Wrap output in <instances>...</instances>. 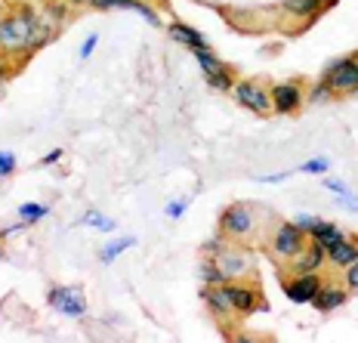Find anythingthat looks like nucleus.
<instances>
[{"instance_id": "16", "label": "nucleus", "mask_w": 358, "mask_h": 343, "mask_svg": "<svg viewBox=\"0 0 358 343\" xmlns=\"http://www.w3.org/2000/svg\"><path fill=\"white\" fill-rule=\"evenodd\" d=\"M306 235H309L312 241L324 244V251L331 248L334 241H340V238H343V232H340V226H337V223H327V220H315V226H312Z\"/></svg>"}, {"instance_id": "13", "label": "nucleus", "mask_w": 358, "mask_h": 343, "mask_svg": "<svg viewBox=\"0 0 358 343\" xmlns=\"http://www.w3.org/2000/svg\"><path fill=\"white\" fill-rule=\"evenodd\" d=\"M327 260H331L337 270H346L349 263H355L358 260V241H349V238L343 235L340 241H334L331 248H327Z\"/></svg>"}, {"instance_id": "38", "label": "nucleus", "mask_w": 358, "mask_h": 343, "mask_svg": "<svg viewBox=\"0 0 358 343\" xmlns=\"http://www.w3.org/2000/svg\"><path fill=\"white\" fill-rule=\"evenodd\" d=\"M69 6H84V4H93V0H65Z\"/></svg>"}, {"instance_id": "30", "label": "nucleus", "mask_w": 358, "mask_h": 343, "mask_svg": "<svg viewBox=\"0 0 358 343\" xmlns=\"http://www.w3.org/2000/svg\"><path fill=\"white\" fill-rule=\"evenodd\" d=\"M343 272H346V275H343V279H346V288L349 290H358V260H355V263H349Z\"/></svg>"}, {"instance_id": "31", "label": "nucleus", "mask_w": 358, "mask_h": 343, "mask_svg": "<svg viewBox=\"0 0 358 343\" xmlns=\"http://www.w3.org/2000/svg\"><path fill=\"white\" fill-rule=\"evenodd\" d=\"M99 47V34H90L84 43H80V59H90L93 56V50Z\"/></svg>"}, {"instance_id": "15", "label": "nucleus", "mask_w": 358, "mask_h": 343, "mask_svg": "<svg viewBox=\"0 0 358 343\" xmlns=\"http://www.w3.org/2000/svg\"><path fill=\"white\" fill-rule=\"evenodd\" d=\"M324 6H331V4L327 0H281V10L294 19H315Z\"/></svg>"}, {"instance_id": "36", "label": "nucleus", "mask_w": 358, "mask_h": 343, "mask_svg": "<svg viewBox=\"0 0 358 343\" xmlns=\"http://www.w3.org/2000/svg\"><path fill=\"white\" fill-rule=\"evenodd\" d=\"M337 204L346 207V211H352V214H358V198H352V195H340Z\"/></svg>"}, {"instance_id": "12", "label": "nucleus", "mask_w": 358, "mask_h": 343, "mask_svg": "<svg viewBox=\"0 0 358 343\" xmlns=\"http://www.w3.org/2000/svg\"><path fill=\"white\" fill-rule=\"evenodd\" d=\"M349 300V288H340V285H322V290L315 294V300H312V307L318 312H334L340 307H346Z\"/></svg>"}, {"instance_id": "1", "label": "nucleus", "mask_w": 358, "mask_h": 343, "mask_svg": "<svg viewBox=\"0 0 358 343\" xmlns=\"http://www.w3.org/2000/svg\"><path fill=\"white\" fill-rule=\"evenodd\" d=\"M204 257L213 263V270L222 275V281H241L248 279L253 270V257L244 248H235V244H226V238L216 235L204 244Z\"/></svg>"}, {"instance_id": "5", "label": "nucleus", "mask_w": 358, "mask_h": 343, "mask_svg": "<svg viewBox=\"0 0 358 343\" xmlns=\"http://www.w3.org/2000/svg\"><path fill=\"white\" fill-rule=\"evenodd\" d=\"M232 93H235L238 106L253 111V115H268V111H272V93H268L259 80H238L232 87Z\"/></svg>"}, {"instance_id": "8", "label": "nucleus", "mask_w": 358, "mask_h": 343, "mask_svg": "<svg viewBox=\"0 0 358 343\" xmlns=\"http://www.w3.org/2000/svg\"><path fill=\"white\" fill-rule=\"evenodd\" d=\"M222 290H226V297H229V303H232L235 316H250V312L263 309V303H259V290H253L250 285H241V281H226Z\"/></svg>"}, {"instance_id": "9", "label": "nucleus", "mask_w": 358, "mask_h": 343, "mask_svg": "<svg viewBox=\"0 0 358 343\" xmlns=\"http://www.w3.org/2000/svg\"><path fill=\"white\" fill-rule=\"evenodd\" d=\"M268 93H272V111H278V115H294L306 99L300 84H275Z\"/></svg>"}, {"instance_id": "4", "label": "nucleus", "mask_w": 358, "mask_h": 343, "mask_svg": "<svg viewBox=\"0 0 358 343\" xmlns=\"http://www.w3.org/2000/svg\"><path fill=\"white\" fill-rule=\"evenodd\" d=\"M47 303L65 318H84L87 316V294L78 285H53L47 290Z\"/></svg>"}, {"instance_id": "11", "label": "nucleus", "mask_w": 358, "mask_h": 343, "mask_svg": "<svg viewBox=\"0 0 358 343\" xmlns=\"http://www.w3.org/2000/svg\"><path fill=\"white\" fill-rule=\"evenodd\" d=\"M201 300H204V307L210 309L213 318H229L232 316V303H229L226 290H222V285H207L204 290H201Z\"/></svg>"}, {"instance_id": "21", "label": "nucleus", "mask_w": 358, "mask_h": 343, "mask_svg": "<svg viewBox=\"0 0 358 343\" xmlns=\"http://www.w3.org/2000/svg\"><path fill=\"white\" fill-rule=\"evenodd\" d=\"M195 53V59H198V65L204 69V74H210V71H216V69H222V62L216 59V53L210 47H198V50H192Z\"/></svg>"}, {"instance_id": "23", "label": "nucleus", "mask_w": 358, "mask_h": 343, "mask_svg": "<svg viewBox=\"0 0 358 343\" xmlns=\"http://www.w3.org/2000/svg\"><path fill=\"white\" fill-rule=\"evenodd\" d=\"M139 0H93L90 6H96V10H136Z\"/></svg>"}, {"instance_id": "39", "label": "nucleus", "mask_w": 358, "mask_h": 343, "mask_svg": "<svg viewBox=\"0 0 358 343\" xmlns=\"http://www.w3.org/2000/svg\"><path fill=\"white\" fill-rule=\"evenodd\" d=\"M0 260H6V248H3V244H0Z\"/></svg>"}, {"instance_id": "2", "label": "nucleus", "mask_w": 358, "mask_h": 343, "mask_svg": "<svg viewBox=\"0 0 358 343\" xmlns=\"http://www.w3.org/2000/svg\"><path fill=\"white\" fill-rule=\"evenodd\" d=\"M324 80H327V87L334 90V96L358 93V53L334 59V62L324 69Z\"/></svg>"}, {"instance_id": "35", "label": "nucleus", "mask_w": 358, "mask_h": 343, "mask_svg": "<svg viewBox=\"0 0 358 343\" xmlns=\"http://www.w3.org/2000/svg\"><path fill=\"white\" fill-rule=\"evenodd\" d=\"M287 176H290V174H287V170H281V174H268V176H257V180H259V183H268V186H275V183H285V180H287Z\"/></svg>"}, {"instance_id": "29", "label": "nucleus", "mask_w": 358, "mask_h": 343, "mask_svg": "<svg viewBox=\"0 0 358 343\" xmlns=\"http://www.w3.org/2000/svg\"><path fill=\"white\" fill-rule=\"evenodd\" d=\"M322 186L327 192H337V195H349V186L343 180H334V176H322Z\"/></svg>"}, {"instance_id": "6", "label": "nucleus", "mask_w": 358, "mask_h": 343, "mask_svg": "<svg viewBox=\"0 0 358 343\" xmlns=\"http://www.w3.org/2000/svg\"><path fill=\"white\" fill-rule=\"evenodd\" d=\"M303 229L296 226V223H278L275 226V232H272V253L275 257H281V260H290V257H296V253L303 251Z\"/></svg>"}, {"instance_id": "37", "label": "nucleus", "mask_w": 358, "mask_h": 343, "mask_svg": "<svg viewBox=\"0 0 358 343\" xmlns=\"http://www.w3.org/2000/svg\"><path fill=\"white\" fill-rule=\"evenodd\" d=\"M6 78H10V69H6V65H3V62H0V87H3V84H6Z\"/></svg>"}, {"instance_id": "28", "label": "nucleus", "mask_w": 358, "mask_h": 343, "mask_svg": "<svg viewBox=\"0 0 358 343\" xmlns=\"http://www.w3.org/2000/svg\"><path fill=\"white\" fill-rule=\"evenodd\" d=\"M133 13H139V16H143V19L148 22V25H155V28L161 25V16H158V10H155V6H148L145 0H139V4H136V10H133Z\"/></svg>"}, {"instance_id": "14", "label": "nucleus", "mask_w": 358, "mask_h": 343, "mask_svg": "<svg viewBox=\"0 0 358 343\" xmlns=\"http://www.w3.org/2000/svg\"><path fill=\"white\" fill-rule=\"evenodd\" d=\"M167 34L173 37L176 43H182V47H189V50H198V47H210V43L204 41V34H201L198 28L185 25V22H173V25H167Z\"/></svg>"}, {"instance_id": "24", "label": "nucleus", "mask_w": 358, "mask_h": 343, "mask_svg": "<svg viewBox=\"0 0 358 343\" xmlns=\"http://www.w3.org/2000/svg\"><path fill=\"white\" fill-rule=\"evenodd\" d=\"M201 281H204V285H226V281H222V275L213 270V263L207 257H204V263H201Z\"/></svg>"}, {"instance_id": "17", "label": "nucleus", "mask_w": 358, "mask_h": 343, "mask_svg": "<svg viewBox=\"0 0 358 343\" xmlns=\"http://www.w3.org/2000/svg\"><path fill=\"white\" fill-rule=\"evenodd\" d=\"M133 244H136V238H133V235H121V238H115V241H108V244H106V248H102V251H99V263H106V266H111V263H115V260H117V257H121V253H124V251H130V248H133Z\"/></svg>"}, {"instance_id": "18", "label": "nucleus", "mask_w": 358, "mask_h": 343, "mask_svg": "<svg viewBox=\"0 0 358 343\" xmlns=\"http://www.w3.org/2000/svg\"><path fill=\"white\" fill-rule=\"evenodd\" d=\"M80 226H90V229H96V232H115L117 229V223L111 220V217H106L102 211H87L84 217H80Z\"/></svg>"}, {"instance_id": "3", "label": "nucleus", "mask_w": 358, "mask_h": 343, "mask_svg": "<svg viewBox=\"0 0 358 343\" xmlns=\"http://www.w3.org/2000/svg\"><path fill=\"white\" fill-rule=\"evenodd\" d=\"M253 229H257V217H253V211L248 204H229L220 214V235L229 238V241H241Z\"/></svg>"}, {"instance_id": "7", "label": "nucleus", "mask_w": 358, "mask_h": 343, "mask_svg": "<svg viewBox=\"0 0 358 343\" xmlns=\"http://www.w3.org/2000/svg\"><path fill=\"white\" fill-rule=\"evenodd\" d=\"M318 290H322V275L318 272H294V279L285 281V297L296 307L312 303Z\"/></svg>"}, {"instance_id": "22", "label": "nucleus", "mask_w": 358, "mask_h": 343, "mask_svg": "<svg viewBox=\"0 0 358 343\" xmlns=\"http://www.w3.org/2000/svg\"><path fill=\"white\" fill-rule=\"evenodd\" d=\"M334 99V90L327 87V80H315L312 84V90H309V102H315V106H322V102H331Z\"/></svg>"}, {"instance_id": "27", "label": "nucleus", "mask_w": 358, "mask_h": 343, "mask_svg": "<svg viewBox=\"0 0 358 343\" xmlns=\"http://www.w3.org/2000/svg\"><path fill=\"white\" fill-rule=\"evenodd\" d=\"M16 174V152H0V180Z\"/></svg>"}, {"instance_id": "25", "label": "nucleus", "mask_w": 358, "mask_h": 343, "mask_svg": "<svg viewBox=\"0 0 358 343\" xmlns=\"http://www.w3.org/2000/svg\"><path fill=\"white\" fill-rule=\"evenodd\" d=\"M185 211H189V198H176V201H170V204L164 207V217H167V220H179Z\"/></svg>"}, {"instance_id": "19", "label": "nucleus", "mask_w": 358, "mask_h": 343, "mask_svg": "<svg viewBox=\"0 0 358 343\" xmlns=\"http://www.w3.org/2000/svg\"><path fill=\"white\" fill-rule=\"evenodd\" d=\"M204 78H207V84H210L213 90H220V93H229V90H232V87L238 84L229 65H222V69H216V71H210V74H204Z\"/></svg>"}, {"instance_id": "20", "label": "nucleus", "mask_w": 358, "mask_h": 343, "mask_svg": "<svg viewBox=\"0 0 358 343\" xmlns=\"http://www.w3.org/2000/svg\"><path fill=\"white\" fill-rule=\"evenodd\" d=\"M50 214L47 204H37V201H28V204H19V220H25L28 226H34V223H41L43 217Z\"/></svg>"}, {"instance_id": "10", "label": "nucleus", "mask_w": 358, "mask_h": 343, "mask_svg": "<svg viewBox=\"0 0 358 343\" xmlns=\"http://www.w3.org/2000/svg\"><path fill=\"white\" fill-rule=\"evenodd\" d=\"M324 260H327L324 244L309 241V244H303V251L296 253V257H290V270L294 272H318L324 266Z\"/></svg>"}, {"instance_id": "32", "label": "nucleus", "mask_w": 358, "mask_h": 343, "mask_svg": "<svg viewBox=\"0 0 358 343\" xmlns=\"http://www.w3.org/2000/svg\"><path fill=\"white\" fill-rule=\"evenodd\" d=\"M25 229H28V223L19 220V223H13V226H3V229H0V238H13V235L25 232Z\"/></svg>"}, {"instance_id": "34", "label": "nucleus", "mask_w": 358, "mask_h": 343, "mask_svg": "<svg viewBox=\"0 0 358 343\" xmlns=\"http://www.w3.org/2000/svg\"><path fill=\"white\" fill-rule=\"evenodd\" d=\"M62 148H53V152H47V155H43V158H41V164H43V167H50V164H59V161H62Z\"/></svg>"}, {"instance_id": "26", "label": "nucleus", "mask_w": 358, "mask_h": 343, "mask_svg": "<svg viewBox=\"0 0 358 343\" xmlns=\"http://www.w3.org/2000/svg\"><path fill=\"white\" fill-rule=\"evenodd\" d=\"M300 170H303V174H315V176H322V174H327V170H331V161H327V158H309Z\"/></svg>"}, {"instance_id": "33", "label": "nucleus", "mask_w": 358, "mask_h": 343, "mask_svg": "<svg viewBox=\"0 0 358 343\" xmlns=\"http://www.w3.org/2000/svg\"><path fill=\"white\" fill-rule=\"evenodd\" d=\"M315 220H318V217H312V214H296V220H294V223L303 229V232H309V229L315 226Z\"/></svg>"}]
</instances>
